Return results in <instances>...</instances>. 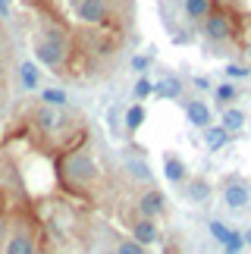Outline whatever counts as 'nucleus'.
Wrapping results in <instances>:
<instances>
[{
  "label": "nucleus",
  "mask_w": 251,
  "mask_h": 254,
  "mask_svg": "<svg viewBox=\"0 0 251 254\" xmlns=\"http://www.w3.org/2000/svg\"><path fill=\"white\" fill-rule=\"evenodd\" d=\"M41 104L66 107V91H60V88H44V91H41Z\"/></svg>",
  "instance_id": "obj_18"
},
{
  "label": "nucleus",
  "mask_w": 251,
  "mask_h": 254,
  "mask_svg": "<svg viewBox=\"0 0 251 254\" xmlns=\"http://www.w3.org/2000/svg\"><path fill=\"white\" fill-rule=\"evenodd\" d=\"M210 236H214V242H220V245H223V242L229 239V232H233V229H229L226 226V223H220V220H210Z\"/></svg>",
  "instance_id": "obj_20"
},
{
  "label": "nucleus",
  "mask_w": 251,
  "mask_h": 254,
  "mask_svg": "<svg viewBox=\"0 0 251 254\" xmlns=\"http://www.w3.org/2000/svg\"><path fill=\"white\" fill-rule=\"evenodd\" d=\"M163 176H167V182L176 185V182H186L188 170H186V163H182L179 157H173V154H170V157L163 160Z\"/></svg>",
  "instance_id": "obj_12"
},
{
  "label": "nucleus",
  "mask_w": 251,
  "mask_h": 254,
  "mask_svg": "<svg viewBox=\"0 0 251 254\" xmlns=\"http://www.w3.org/2000/svg\"><path fill=\"white\" fill-rule=\"evenodd\" d=\"M151 66V57H144V54H138V57H132V69L135 72H144Z\"/></svg>",
  "instance_id": "obj_24"
},
{
  "label": "nucleus",
  "mask_w": 251,
  "mask_h": 254,
  "mask_svg": "<svg viewBox=\"0 0 251 254\" xmlns=\"http://www.w3.org/2000/svg\"><path fill=\"white\" fill-rule=\"evenodd\" d=\"M151 91H154V82H151V79H144V75H141V79L135 82V88H132V94L138 97V101H144V97H151Z\"/></svg>",
  "instance_id": "obj_22"
},
{
  "label": "nucleus",
  "mask_w": 251,
  "mask_h": 254,
  "mask_svg": "<svg viewBox=\"0 0 251 254\" xmlns=\"http://www.w3.org/2000/svg\"><path fill=\"white\" fill-rule=\"evenodd\" d=\"M242 248H245V242H242V232H236V229H233V232H229V239L223 242V251H226V254H239Z\"/></svg>",
  "instance_id": "obj_21"
},
{
  "label": "nucleus",
  "mask_w": 251,
  "mask_h": 254,
  "mask_svg": "<svg viewBox=\"0 0 251 254\" xmlns=\"http://www.w3.org/2000/svg\"><path fill=\"white\" fill-rule=\"evenodd\" d=\"M223 204L229 210H245L251 204V189L242 182V179H229L223 182Z\"/></svg>",
  "instance_id": "obj_4"
},
{
  "label": "nucleus",
  "mask_w": 251,
  "mask_h": 254,
  "mask_svg": "<svg viewBox=\"0 0 251 254\" xmlns=\"http://www.w3.org/2000/svg\"><path fill=\"white\" fill-rule=\"evenodd\" d=\"M75 16L85 25H104L110 16L107 0H75Z\"/></svg>",
  "instance_id": "obj_3"
},
{
  "label": "nucleus",
  "mask_w": 251,
  "mask_h": 254,
  "mask_svg": "<svg viewBox=\"0 0 251 254\" xmlns=\"http://www.w3.org/2000/svg\"><path fill=\"white\" fill-rule=\"evenodd\" d=\"M167 213V198L157 191V189H148V191H141V198H138V217L144 220H157Z\"/></svg>",
  "instance_id": "obj_5"
},
{
  "label": "nucleus",
  "mask_w": 251,
  "mask_h": 254,
  "mask_svg": "<svg viewBox=\"0 0 251 254\" xmlns=\"http://www.w3.org/2000/svg\"><path fill=\"white\" fill-rule=\"evenodd\" d=\"M132 239L138 242L141 248L157 245V242H160V226H157V220H144V217H138V220L132 223Z\"/></svg>",
  "instance_id": "obj_6"
},
{
  "label": "nucleus",
  "mask_w": 251,
  "mask_h": 254,
  "mask_svg": "<svg viewBox=\"0 0 251 254\" xmlns=\"http://www.w3.org/2000/svg\"><path fill=\"white\" fill-rule=\"evenodd\" d=\"M35 57L47 69H63L66 57H69V41H66L63 28H57V25L41 28L35 35Z\"/></svg>",
  "instance_id": "obj_2"
},
{
  "label": "nucleus",
  "mask_w": 251,
  "mask_h": 254,
  "mask_svg": "<svg viewBox=\"0 0 251 254\" xmlns=\"http://www.w3.org/2000/svg\"><path fill=\"white\" fill-rule=\"evenodd\" d=\"M233 97H236V85H233V82H223V85L217 88V101H220V104H229Z\"/></svg>",
  "instance_id": "obj_23"
},
{
  "label": "nucleus",
  "mask_w": 251,
  "mask_h": 254,
  "mask_svg": "<svg viewBox=\"0 0 251 254\" xmlns=\"http://www.w3.org/2000/svg\"><path fill=\"white\" fill-rule=\"evenodd\" d=\"M186 116L191 126H198V129H207L210 126V107L204 101H188L186 104Z\"/></svg>",
  "instance_id": "obj_8"
},
{
  "label": "nucleus",
  "mask_w": 251,
  "mask_h": 254,
  "mask_svg": "<svg viewBox=\"0 0 251 254\" xmlns=\"http://www.w3.org/2000/svg\"><path fill=\"white\" fill-rule=\"evenodd\" d=\"M113 254H148V248H141L135 239H123L117 248H113Z\"/></svg>",
  "instance_id": "obj_19"
},
{
  "label": "nucleus",
  "mask_w": 251,
  "mask_h": 254,
  "mask_svg": "<svg viewBox=\"0 0 251 254\" xmlns=\"http://www.w3.org/2000/svg\"><path fill=\"white\" fill-rule=\"evenodd\" d=\"M126 173H129L135 182H151V167L141 157H126Z\"/></svg>",
  "instance_id": "obj_13"
},
{
  "label": "nucleus",
  "mask_w": 251,
  "mask_h": 254,
  "mask_svg": "<svg viewBox=\"0 0 251 254\" xmlns=\"http://www.w3.org/2000/svg\"><path fill=\"white\" fill-rule=\"evenodd\" d=\"M186 13L191 19H204L210 13V0H186Z\"/></svg>",
  "instance_id": "obj_17"
},
{
  "label": "nucleus",
  "mask_w": 251,
  "mask_h": 254,
  "mask_svg": "<svg viewBox=\"0 0 251 254\" xmlns=\"http://www.w3.org/2000/svg\"><path fill=\"white\" fill-rule=\"evenodd\" d=\"M191 85H195L198 91H207V88H210V79H195V82H191Z\"/></svg>",
  "instance_id": "obj_26"
},
{
  "label": "nucleus",
  "mask_w": 251,
  "mask_h": 254,
  "mask_svg": "<svg viewBox=\"0 0 251 254\" xmlns=\"http://www.w3.org/2000/svg\"><path fill=\"white\" fill-rule=\"evenodd\" d=\"M248 57H251V44H248Z\"/></svg>",
  "instance_id": "obj_29"
},
{
  "label": "nucleus",
  "mask_w": 251,
  "mask_h": 254,
  "mask_svg": "<svg viewBox=\"0 0 251 254\" xmlns=\"http://www.w3.org/2000/svg\"><path fill=\"white\" fill-rule=\"evenodd\" d=\"M223 254H226V251H223Z\"/></svg>",
  "instance_id": "obj_30"
},
{
  "label": "nucleus",
  "mask_w": 251,
  "mask_h": 254,
  "mask_svg": "<svg viewBox=\"0 0 251 254\" xmlns=\"http://www.w3.org/2000/svg\"><path fill=\"white\" fill-rule=\"evenodd\" d=\"M19 82H22V88H28V91H35V88L41 85V69H38L35 60L19 63Z\"/></svg>",
  "instance_id": "obj_9"
},
{
  "label": "nucleus",
  "mask_w": 251,
  "mask_h": 254,
  "mask_svg": "<svg viewBox=\"0 0 251 254\" xmlns=\"http://www.w3.org/2000/svg\"><path fill=\"white\" fill-rule=\"evenodd\" d=\"M57 176L60 185L72 194H88L94 185L101 182V167L94 160V154L82 144H69L60 157H57Z\"/></svg>",
  "instance_id": "obj_1"
},
{
  "label": "nucleus",
  "mask_w": 251,
  "mask_h": 254,
  "mask_svg": "<svg viewBox=\"0 0 251 254\" xmlns=\"http://www.w3.org/2000/svg\"><path fill=\"white\" fill-rule=\"evenodd\" d=\"M188 198H191V201H207V198H210V182L191 179V182H188Z\"/></svg>",
  "instance_id": "obj_16"
},
{
  "label": "nucleus",
  "mask_w": 251,
  "mask_h": 254,
  "mask_svg": "<svg viewBox=\"0 0 251 254\" xmlns=\"http://www.w3.org/2000/svg\"><path fill=\"white\" fill-rule=\"evenodd\" d=\"M226 75H233V79H245V75H251L248 66H226Z\"/></svg>",
  "instance_id": "obj_25"
},
{
  "label": "nucleus",
  "mask_w": 251,
  "mask_h": 254,
  "mask_svg": "<svg viewBox=\"0 0 251 254\" xmlns=\"http://www.w3.org/2000/svg\"><path fill=\"white\" fill-rule=\"evenodd\" d=\"M220 126L233 135V132H242L245 129V113L236 110V107H223V116H220Z\"/></svg>",
  "instance_id": "obj_10"
},
{
  "label": "nucleus",
  "mask_w": 251,
  "mask_h": 254,
  "mask_svg": "<svg viewBox=\"0 0 251 254\" xmlns=\"http://www.w3.org/2000/svg\"><path fill=\"white\" fill-rule=\"evenodd\" d=\"M154 97H160V101H173V97H179L182 94V82L179 79H160V82H154Z\"/></svg>",
  "instance_id": "obj_11"
},
{
  "label": "nucleus",
  "mask_w": 251,
  "mask_h": 254,
  "mask_svg": "<svg viewBox=\"0 0 251 254\" xmlns=\"http://www.w3.org/2000/svg\"><path fill=\"white\" fill-rule=\"evenodd\" d=\"M144 126V107L141 104H132L129 110H126V129L129 132H138Z\"/></svg>",
  "instance_id": "obj_15"
},
{
  "label": "nucleus",
  "mask_w": 251,
  "mask_h": 254,
  "mask_svg": "<svg viewBox=\"0 0 251 254\" xmlns=\"http://www.w3.org/2000/svg\"><path fill=\"white\" fill-rule=\"evenodd\" d=\"M204 141H207L210 151H220V148H226L229 132L223 129V126H207V129H204Z\"/></svg>",
  "instance_id": "obj_14"
},
{
  "label": "nucleus",
  "mask_w": 251,
  "mask_h": 254,
  "mask_svg": "<svg viewBox=\"0 0 251 254\" xmlns=\"http://www.w3.org/2000/svg\"><path fill=\"white\" fill-rule=\"evenodd\" d=\"M242 242H245V245H251V226H248V229L242 232Z\"/></svg>",
  "instance_id": "obj_28"
},
{
  "label": "nucleus",
  "mask_w": 251,
  "mask_h": 254,
  "mask_svg": "<svg viewBox=\"0 0 251 254\" xmlns=\"http://www.w3.org/2000/svg\"><path fill=\"white\" fill-rule=\"evenodd\" d=\"M9 13V0H0V16H6Z\"/></svg>",
  "instance_id": "obj_27"
},
{
  "label": "nucleus",
  "mask_w": 251,
  "mask_h": 254,
  "mask_svg": "<svg viewBox=\"0 0 251 254\" xmlns=\"http://www.w3.org/2000/svg\"><path fill=\"white\" fill-rule=\"evenodd\" d=\"M204 35L210 41H226L233 35V22H229L226 13H207L204 16Z\"/></svg>",
  "instance_id": "obj_7"
}]
</instances>
